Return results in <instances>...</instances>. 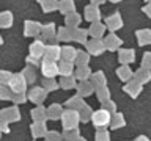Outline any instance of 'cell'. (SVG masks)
Instances as JSON below:
<instances>
[{
	"instance_id": "obj_1",
	"label": "cell",
	"mask_w": 151,
	"mask_h": 141,
	"mask_svg": "<svg viewBox=\"0 0 151 141\" xmlns=\"http://www.w3.org/2000/svg\"><path fill=\"white\" fill-rule=\"evenodd\" d=\"M42 72H44L46 77H54V75L58 72V68H57V64L54 63V61L46 60L44 64H42Z\"/></svg>"
},
{
	"instance_id": "obj_2",
	"label": "cell",
	"mask_w": 151,
	"mask_h": 141,
	"mask_svg": "<svg viewBox=\"0 0 151 141\" xmlns=\"http://www.w3.org/2000/svg\"><path fill=\"white\" fill-rule=\"evenodd\" d=\"M109 119H110V118H109L107 111H98V113H94V116H93V121L96 125H106L109 122Z\"/></svg>"
},
{
	"instance_id": "obj_3",
	"label": "cell",
	"mask_w": 151,
	"mask_h": 141,
	"mask_svg": "<svg viewBox=\"0 0 151 141\" xmlns=\"http://www.w3.org/2000/svg\"><path fill=\"white\" fill-rule=\"evenodd\" d=\"M120 24H121V21L118 19V16L112 17V19H109V25H110L112 28H118V27H120Z\"/></svg>"
},
{
	"instance_id": "obj_4",
	"label": "cell",
	"mask_w": 151,
	"mask_h": 141,
	"mask_svg": "<svg viewBox=\"0 0 151 141\" xmlns=\"http://www.w3.org/2000/svg\"><path fill=\"white\" fill-rule=\"evenodd\" d=\"M32 52H33V55H35V56H40L42 53V46L41 44H35L32 47Z\"/></svg>"
},
{
	"instance_id": "obj_5",
	"label": "cell",
	"mask_w": 151,
	"mask_h": 141,
	"mask_svg": "<svg viewBox=\"0 0 151 141\" xmlns=\"http://www.w3.org/2000/svg\"><path fill=\"white\" fill-rule=\"evenodd\" d=\"M9 22H11L9 14H2V17H0V24H2V25H9Z\"/></svg>"
},
{
	"instance_id": "obj_6",
	"label": "cell",
	"mask_w": 151,
	"mask_h": 141,
	"mask_svg": "<svg viewBox=\"0 0 151 141\" xmlns=\"http://www.w3.org/2000/svg\"><path fill=\"white\" fill-rule=\"evenodd\" d=\"M96 16H98V11L94 8H87V17H90V19H96Z\"/></svg>"
},
{
	"instance_id": "obj_7",
	"label": "cell",
	"mask_w": 151,
	"mask_h": 141,
	"mask_svg": "<svg viewBox=\"0 0 151 141\" xmlns=\"http://www.w3.org/2000/svg\"><path fill=\"white\" fill-rule=\"evenodd\" d=\"M57 6V5H55V0H47V2L44 3V9H46V11H49V9H54Z\"/></svg>"
},
{
	"instance_id": "obj_8",
	"label": "cell",
	"mask_w": 151,
	"mask_h": 141,
	"mask_svg": "<svg viewBox=\"0 0 151 141\" xmlns=\"http://www.w3.org/2000/svg\"><path fill=\"white\" fill-rule=\"evenodd\" d=\"M107 41H109V47H116L118 44H120V41H118L116 38H113V36H110Z\"/></svg>"
},
{
	"instance_id": "obj_9",
	"label": "cell",
	"mask_w": 151,
	"mask_h": 141,
	"mask_svg": "<svg viewBox=\"0 0 151 141\" xmlns=\"http://www.w3.org/2000/svg\"><path fill=\"white\" fill-rule=\"evenodd\" d=\"M139 36H140V39H142V42H143V44H145V42H148V39H150V33H148V31H142Z\"/></svg>"
},
{
	"instance_id": "obj_10",
	"label": "cell",
	"mask_w": 151,
	"mask_h": 141,
	"mask_svg": "<svg viewBox=\"0 0 151 141\" xmlns=\"http://www.w3.org/2000/svg\"><path fill=\"white\" fill-rule=\"evenodd\" d=\"M102 30H104L102 25H94V27L91 28V33H93V35H101Z\"/></svg>"
},
{
	"instance_id": "obj_11",
	"label": "cell",
	"mask_w": 151,
	"mask_h": 141,
	"mask_svg": "<svg viewBox=\"0 0 151 141\" xmlns=\"http://www.w3.org/2000/svg\"><path fill=\"white\" fill-rule=\"evenodd\" d=\"M121 60H132V52L127 50V52H123L121 55Z\"/></svg>"
},
{
	"instance_id": "obj_12",
	"label": "cell",
	"mask_w": 151,
	"mask_h": 141,
	"mask_svg": "<svg viewBox=\"0 0 151 141\" xmlns=\"http://www.w3.org/2000/svg\"><path fill=\"white\" fill-rule=\"evenodd\" d=\"M71 8H73V5H71V0H66L65 5H61V11H63V9H65V11H68V9H71Z\"/></svg>"
},
{
	"instance_id": "obj_13",
	"label": "cell",
	"mask_w": 151,
	"mask_h": 141,
	"mask_svg": "<svg viewBox=\"0 0 151 141\" xmlns=\"http://www.w3.org/2000/svg\"><path fill=\"white\" fill-rule=\"evenodd\" d=\"M65 56H66V58H73V56H74L73 49H65Z\"/></svg>"
},
{
	"instance_id": "obj_14",
	"label": "cell",
	"mask_w": 151,
	"mask_h": 141,
	"mask_svg": "<svg viewBox=\"0 0 151 141\" xmlns=\"http://www.w3.org/2000/svg\"><path fill=\"white\" fill-rule=\"evenodd\" d=\"M79 22V17H77V14H74L73 17H68V24H77Z\"/></svg>"
},
{
	"instance_id": "obj_15",
	"label": "cell",
	"mask_w": 151,
	"mask_h": 141,
	"mask_svg": "<svg viewBox=\"0 0 151 141\" xmlns=\"http://www.w3.org/2000/svg\"><path fill=\"white\" fill-rule=\"evenodd\" d=\"M36 31V28H35V25H33V24H28V35H33V33Z\"/></svg>"
},
{
	"instance_id": "obj_16",
	"label": "cell",
	"mask_w": 151,
	"mask_h": 141,
	"mask_svg": "<svg viewBox=\"0 0 151 141\" xmlns=\"http://www.w3.org/2000/svg\"><path fill=\"white\" fill-rule=\"evenodd\" d=\"M91 49H93L94 52H98V50H99V44H91Z\"/></svg>"
},
{
	"instance_id": "obj_17",
	"label": "cell",
	"mask_w": 151,
	"mask_h": 141,
	"mask_svg": "<svg viewBox=\"0 0 151 141\" xmlns=\"http://www.w3.org/2000/svg\"><path fill=\"white\" fill-rule=\"evenodd\" d=\"M145 11H146V13H148L150 16H151V5H150V6H146V8H145Z\"/></svg>"
},
{
	"instance_id": "obj_18",
	"label": "cell",
	"mask_w": 151,
	"mask_h": 141,
	"mask_svg": "<svg viewBox=\"0 0 151 141\" xmlns=\"http://www.w3.org/2000/svg\"><path fill=\"white\" fill-rule=\"evenodd\" d=\"M112 2H118V0H112Z\"/></svg>"
}]
</instances>
